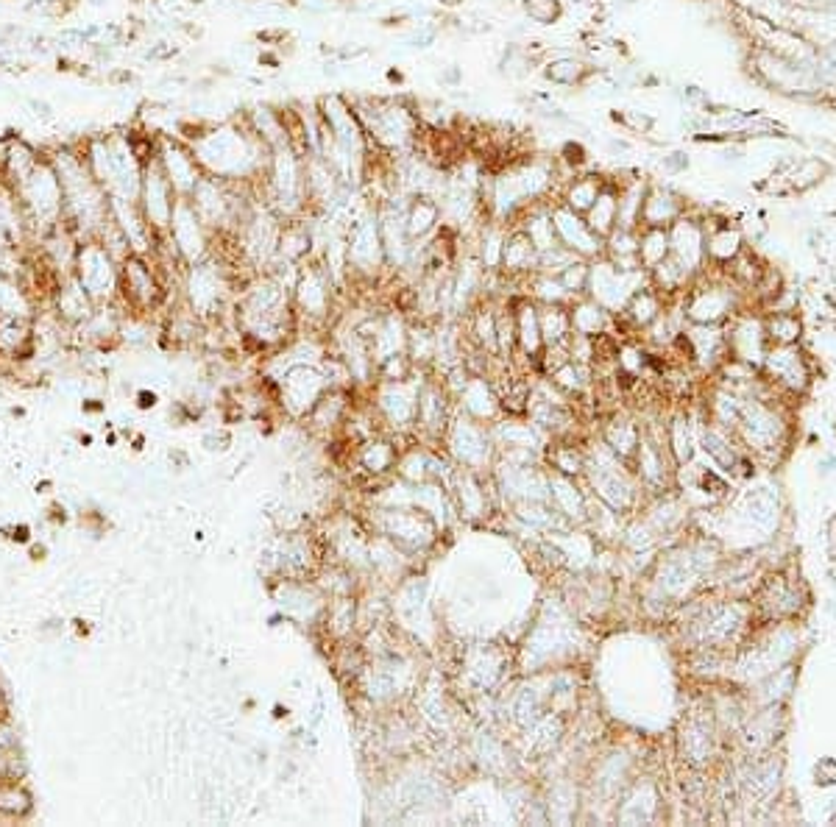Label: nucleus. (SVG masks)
Instances as JSON below:
<instances>
[{
    "label": "nucleus",
    "instance_id": "1",
    "mask_svg": "<svg viewBox=\"0 0 836 827\" xmlns=\"http://www.w3.org/2000/svg\"><path fill=\"white\" fill-rule=\"evenodd\" d=\"M775 396H784V393H775ZM775 396H747L742 401V415L733 432L739 435L742 446L750 454L778 460V454L786 449L789 421Z\"/></svg>",
    "mask_w": 836,
    "mask_h": 827
},
{
    "label": "nucleus",
    "instance_id": "2",
    "mask_svg": "<svg viewBox=\"0 0 836 827\" xmlns=\"http://www.w3.org/2000/svg\"><path fill=\"white\" fill-rule=\"evenodd\" d=\"M73 276L95 304H109L112 298H120V259L98 237L79 240Z\"/></svg>",
    "mask_w": 836,
    "mask_h": 827
},
{
    "label": "nucleus",
    "instance_id": "3",
    "mask_svg": "<svg viewBox=\"0 0 836 827\" xmlns=\"http://www.w3.org/2000/svg\"><path fill=\"white\" fill-rule=\"evenodd\" d=\"M739 293L742 290L728 279V273L722 282H706V285L694 279L692 287L683 293V312L692 324L719 326L739 312Z\"/></svg>",
    "mask_w": 836,
    "mask_h": 827
},
{
    "label": "nucleus",
    "instance_id": "4",
    "mask_svg": "<svg viewBox=\"0 0 836 827\" xmlns=\"http://www.w3.org/2000/svg\"><path fill=\"white\" fill-rule=\"evenodd\" d=\"M154 159L173 184V190L179 198H190L198 181L204 179V170L198 165L196 154L187 140H182L173 131H154Z\"/></svg>",
    "mask_w": 836,
    "mask_h": 827
},
{
    "label": "nucleus",
    "instance_id": "5",
    "mask_svg": "<svg viewBox=\"0 0 836 827\" xmlns=\"http://www.w3.org/2000/svg\"><path fill=\"white\" fill-rule=\"evenodd\" d=\"M176 204H179V195L173 190V184L168 181V176L162 173V168L157 165L154 159V148H151V156L145 159V170H143V181H140V195H137V207L143 212V218L148 220V226L165 237L170 229V220H173V212H176Z\"/></svg>",
    "mask_w": 836,
    "mask_h": 827
},
{
    "label": "nucleus",
    "instance_id": "6",
    "mask_svg": "<svg viewBox=\"0 0 836 827\" xmlns=\"http://www.w3.org/2000/svg\"><path fill=\"white\" fill-rule=\"evenodd\" d=\"M756 605L761 616L775 624V621H797L803 610L809 608V591L806 585L784 571H775L767 580L758 585Z\"/></svg>",
    "mask_w": 836,
    "mask_h": 827
},
{
    "label": "nucleus",
    "instance_id": "7",
    "mask_svg": "<svg viewBox=\"0 0 836 827\" xmlns=\"http://www.w3.org/2000/svg\"><path fill=\"white\" fill-rule=\"evenodd\" d=\"M761 374L784 396H803L811 385V368L800 346H770Z\"/></svg>",
    "mask_w": 836,
    "mask_h": 827
},
{
    "label": "nucleus",
    "instance_id": "8",
    "mask_svg": "<svg viewBox=\"0 0 836 827\" xmlns=\"http://www.w3.org/2000/svg\"><path fill=\"white\" fill-rule=\"evenodd\" d=\"M552 223H555L558 243H561L566 251H572L575 257L583 259L602 257L605 240L588 226L586 218H583L580 212L569 209L566 204H561V201H552Z\"/></svg>",
    "mask_w": 836,
    "mask_h": 827
},
{
    "label": "nucleus",
    "instance_id": "9",
    "mask_svg": "<svg viewBox=\"0 0 836 827\" xmlns=\"http://www.w3.org/2000/svg\"><path fill=\"white\" fill-rule=\"evenodd\" d=\"M669 246H672V257L678 259L683 268H689L694 276L708 271L706 226H703V218L683 212V215L669 226Z\"/></svg>",
    "mask_w": 836,
    "mask_h": 827
},
{
    "label": "nucleus",
    "instance_id": "10",
    "mask_svg": "<svg viewBox=\"0 0 836 827\" xmlns=\"http://www.w3.org/2000/svg\"><path fill=\"white\" fill-rule=\"evenodd\" d=\"M706 226V257L711 268L725 271L747 248L745 232L725 218H703Z\"/></svg>",
    "mask_w": 836,
    "mask_h": 827
},
{
    "label": "nucleus",
    "instance_id": "11",
    "mask_svg": "<svg viewBox=\"0 0 836 827\" xmlns=\"http://www.w3.org/2000/svg\"><path fill=\"white\" fill-rule=\"evenodd\" d=\"M683 212H689V207H686V201L672 187L650 181L647 195H644V207H641V226L669 229Z\"/></svg>",
    "mask_w": 836,
    "mask_h": 827
},
{
    "label": "nucleus",
    "instance_id": "12",
    "mask_svg": "<svg viewBox=\"0 0 836 827\" xmlns=\"http://www.w3.org/2000/svg\"><path fill=\"white\" fill-rule=\"evenodd\" d=\"M541 73L555 87L580 90V87H586L588 78L594 76V67L588 65L586 59L575 56V53H555V56H547L541 62Z\"/></svg>",
    "mask_w": 836,
    "mask_h": 827
},
{
    "label": "nucleus",
    "instance_id": "13",
    "mask_svg": "<svg viewBox=\"0 0 836 827\" xmlns=\"http://www.w3.org/2000/svg\"><path fill=\"white\" fill-rule=\"evenodd\" d=\"M605 181L608 179L602 173H583V170H577V173H572V179H563L561 190H558V201L580 212V215H586L588 207L602 193Z\"/></svg>",
    "mask_w": 836,
    "mask_h": 827
},
{
    "label": "nucleus",
    "instance_id": "14",
    "mask_svg": "<svg viewBox=\"0 0 836 827\" xmlns=\"http://www.w3.org/2000/svg\"><path fill=\"white\" fill-rule=\"evenodd\" d=\"M583 218H586V223L594 232L600 234L602 240L614 232L616 226H619V184H616V179L605 181L602 193L597 195V201L588 207Z\"/></svg>",
    "mask_w": 836,
    "mask_h": 827
},
{
    "label": "nucleus",
    "instance_id": "15",
    "mask_svg": "<svg viewBox=\"0 0 836 827\" xmlns=\"http://www.w3.org/2000/svg\"><path fill=\"white\" fill-rule=\"evenodd\" d=\"M764 332L770 346H800L803 321L797 310H770L764 315Z\"/></svg>",
    "mask_w": 836,
    "mask_h": 827
},
{
    "label": "nucleus",
    "instance_id": "16",
    "mask_svg": "<svg viewBox=\"0 0 836 827\" xmlns=\"http://www.w3.org/2000/svg\"><path fill=\"white\" fill-rule=\"evenodd\" d=\"M31 808V791L14 775H0V819H26Z\"/></svg>",
    "mask_w": 836,
    "mask_h": 827
},
{
    "label": "nucleus",
    "instance_id": "17",
    "mask_svg": "<svg viewBox=\"0 0 836 827\" xmlns=\"http://www.w3.org/2000/svg\"><path fill=\"white\" fill-rule=\"evenodd\" d=\"M438 220H441V201H435L430 195H416L405 212L407 234L424 237L438 226Z\"/></svg>",
    "mask_w": 836,
    "mask_h": 827
},
{
    "label": "nucleus",
    "instance_id": "18",
    "mask_svg": "<svg viewBox=\"0 0 836 827\" xmlns=\"http://www.w3.org/2000/svg\"><path fill=\"white\" fill-rule=\"evenodd\" d=\"M672 254L669 246V229L661 226H641L639 229V265L644 271H653Z\"/></svg>",
    "mask_w": 836,
    "mask_h": 827
},
{
    "label": "nucleus",
    "instance_id": "19",
    "mask_svg": "<svg viewBox=\"0 0 836 827\" xmlns=\"http://www.w3.org/2000/svg\"><path fill=\"white\" fill-rule=\"evenodd\" d=\"M522 9L527 14V20L536 23V26H552L566 12L563 0H522Z\"/></svg>",
    "mask_w": 836,
    "mask_h": 827
},
{
    "label": "nucleus",
    "instance_id": "20",
    "mask_svg": "<svg viewBox=\"0 0 836 827\" xmlns=\"http://www.w3.org/2000/svg\"><path fill=\"white\" fill-rule=\"evenodd\" d=\"M814 780L820 786H836V758H820L814 766Z\"/></svg>",
    "mask_w": 836,
    "mask_h": 827
},
{
    "label": "nucleus",
    "instance_id": "21",
    "mask_svg": "<svg viewBox=\"0 0 836 827\" xmlns=\"http://www.w3.org/2000/svg\"><path fill=\"white\" fill-rule=\"evenodd\" d=\"M825 552L836 563V516L828 518V524H825Z\"/></svg>",
    "mask_w": 836,
    "mask_h": 827
},
{
    "label": "nucleus",
    "instance_id": "22",
    "mask_svg": "<svg viewBox=\"0 0 836 827\" xmlns=\"http://www.w3.org/2000/svg\"><path fill=\"white\" fill-rule=\"evenodd\" d=\"M31 109H34V115H40V117L53 115L51 104H45V101H31Z\"/></svg>",
    "mask_w": 836,
    "mask_h": 827
},
{
    "label": "nucleus",
    "instance_id": "23",
    "mask_svg": "<svg viewBox=\"0 0 836 827\" xmlns=\"http://www.w3.org/2000/svg\"><path fill=\"white\" fill-rule=\"evenodd\" d=\"M834 466H836L834 457H825L823 463H820V468H823V474H831V471H834Z\"/></svg>",
    "mask_w": 836,
    "mask_h": 827
}]
</instances>
